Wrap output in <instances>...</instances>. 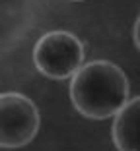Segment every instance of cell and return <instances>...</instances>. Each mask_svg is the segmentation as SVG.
Returning a JSON list of instances; mask_svg holds the SVG:
<instances>
[{
	"instance_id": "obj_5",
	"label": "cell",
	"mask_w": 140,
	"mask_h": 151,
	"mask_svg": "<svg viewBox=\"0 0 140 151\" xmlns=\"http://www.w3.org/2000/svg\"><path fill=\"white\" fill-rule=\"evenodd\" d=\"M132 39H134V45L140 52V16L136 18V23H134V29H132Z\"/></svg>"
},
{
	"instance_id": "obj_1",
	"label": "cell",
	"mask_w": 140,
	"mask_h": 151,
	"mask_svg": "<svg viewBox=\"0 0 140 151\" xmlns=\"http://www.w3.org/2000/svg\"><path fill=\"white\" fill-rule=\"evenodd\" d=\"M127 74L109 60L88 62L70 80V101L82 116L105 120L115 116L128 101Z\"/></svg>"
},
{
	"instance_id": "obj_3",
	"label": "cell",
	"mask_w": 140,
	"mask_h": 151,
	"mask_svg": "<svg viewBox=\"0 0 140 151\" xmlns=\"http://www.w3.org/2000/svg\"><path fill=\"white\" fill-rule=\"evenodd\" d=\"M41 126L35 103L23 93H0V147L18 149L31 143Z\"/></svg>"
},
{
	"instance_id": "obj_4",
	"label": "cell",
	"mask_w": 140,
	"mask_h": 151,
	"mask_svg": "<svg viewBox=\"0 0 140 151\" xmlns=\"http://www.w3.org/2000/svg\"><path fill=\"white\" fill-rule=\"evenodd\" d=\"M111 138L117 151H140V95L115 114Z\"/></svg>"
},
{
	"instance_id": "obj_2",
	"label": "cell",
	"mask_w": 140,
	"mask_h": 151,
	"mask_svg": "<svg viewBox=\"0 0 140 151\" xmlns=\"http://www.w3.org/2000/svg\"><path fill=\"white\" fill-rule=\"evenodd\" d=\"M33 64L49 80H68L84 66V43L70 31H49L33 47Z\"/></svg>"
},
{
	"instance_id": "obj_6",
	"label": "cell",
	"mask_w": 140,
	"mask_h": 151,
	"mask_svg": "<svg viewBox=\"0 0 140 151\" xmlns=\"http://www.w3.org/2000/svg\"><path fill=\"white\" fill-rule=\"evenodd\" d=\"M72 2H82V0H72Z\"/></svg>"
}]
</instances>
